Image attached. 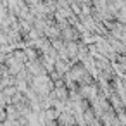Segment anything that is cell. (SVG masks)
<instances>
[{
	"mask_svg": "<svg viewBox=\"0 0 126 126\" xmlns=\"http://www.w3.org/2000/svg\"><path fill=\"white\" fill-rule=\"evenodd\" d=\"M116 19L126 26V7H123V9H119V11H117V14H116Z\"/></svg>",
	"mask_w": 126,
	"mask_h": 126,
	"instance_id": "6da1fadb",
	"label": "cell"
}]
</instances>
